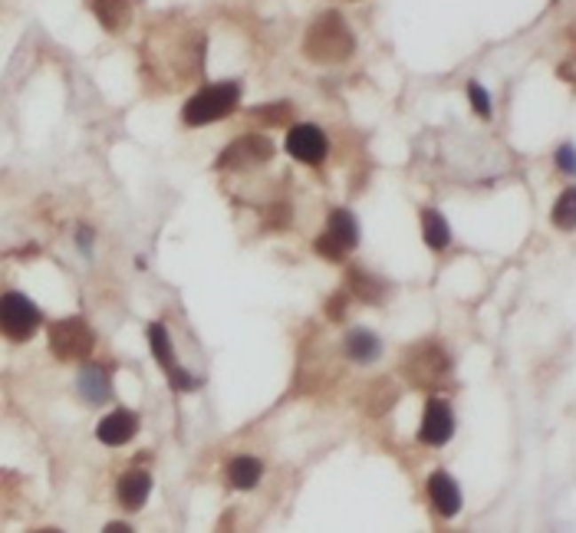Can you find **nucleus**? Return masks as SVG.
Segmentation results:
<instances>
[{
    "label": "nucleus",
    "instance_id": "1",
    "mask_svg": "<svg viewBox=\"0 0 576 533\" xmlns=\"http://www.w3.org/2000/svg\"><path fill=\"white\" fill-rule=\"evenodd\" d=\"M304 53L310 63H320V67L346 63L356 53V36H352L350 23L343 20L336 11H323L317 20L306 27Z\"/></svg>",
    "mask_w": 576,
    "mask_h": 533
},
{
    "label": "nucleus",
    "instance_id": "2",
    "mask_svg": "<svg viewBox=\"0 0 576 533\" xmlns=\"http://www.w3.org/2000/svg\"><path fill=\"white\" fill-rule=\"evenodd\" d=\"M452 372H454L452 355L445 353V346L435 343V339L408 346L406 355H402V376H406L415 389L441 392L445 389V382L452 378Z\"/></svg>",
    "mask_w": 576,
    "mask_h": 533
},
{
    "label": "nucleus",
    "instance_id": "3",
    "mask_svg": "<svg viewBox=\"0 0 576 533\" xmlns=\"http://www.w3.org/2000/svg\"><path fill=\"white\" fill-rule=\"evenodd\" d=\"M241 102V83L238 79H225V83H215V86H204L201 92H194L192 99L185 102V109H181V119L185 125H208V123H217V119H225L231 112L238 109Z\"/></svg>",
    "mask_w": 576,
    "mask_h": 533
},
{
    "label": "nucleus",
    "instance_id": "4",
    "mask_svg": "<svg viewBox=\"0 0 576 533\" xmlns=\"http://www.w3.org/2000/svg\"><path fill=\"white\" fill-rule=\"evenodd\" d=\"M46 339H50V349H53L59 362H83L96 349V333H92L90 322L83 316L53 320L50 330H46Z\"/></svg>",
    "mask_w": 576,
    "mask_h": 533
},
{
    "label": "nucleus",
    "instance_id": "5",
    "mask_svg": "<svg viewBox=\"0 0 576 533\" xmlns=\"http://www.w3.org/2000/svg\"><path fill=\"white\" fill-rule=\"evenodd\" d=\"M40 322H43L40 310H36L23 293H17V290H7V293H4V300H0V326H4L7 339L27 343V339L40 330Z\"/></svg>",
    "mask_w": 576,
    "mask_h": 533
},
{
    "label": "nucleus",
    "instance_id": "6",
    "mask_svg": "<svg viewBox=\"0 0 576 533\" xmlns=\"http://www.w3.org/2000/svg\"><path fill=\"white\" fill-rule=\"evenodd\" d=\"M273 158V142L267 135L260 132H248L234 139V142L227 145L221 158H217V168L227 171V168H234V171H244V168H257V165H267Z\"/></svg>",
    "mask_w": 576,
    "mask_h": 533
},
{
    "label": "nucleus",
    "instance_id": "7",
    "mask_svg": "<svg viewBox=\"0 0 576 533\" xmlns=\"http://www.w3.org/2000/svg\"><path fill=\"white\" fill-rule=\"evenodd\" d=\"M418 438L431 448H441L454 438V411L445 399H435L431 395L429 405H425V415H422V425H418Z\"/></svg>",
    "mask_w": 576,
    "mask_h": 533
},
{
    "label": "nucleus",
    "instance_id": "8",
    "mask_svg": "<svg viewBox=\"0 0 576 533\" xmlns=\"http://www.w3.org/2000/svg\"><path fill=\"white\" fill-rule=\"evenodd\" d=\"M287 152L304 165H323V158L329 152L327 132L320 125H294L287 132Z\"/></svg>",
    "mask_w": 576,
    "mask_h": 533
},
{
    "label": "nucleus",
    "instance_id": "9",
    "mask_svg": "<svg viewBox=\"0 0 576 533\" xmlns=\"http://www.w3.org/2000/svg\"><path fill=\"white\" fill-rule=\"evenodd\" d=\"M138 434V415L129 409H115L113 415H106L99 425H96V438L109 448H119V444H129Z\"/></svg>",
    "mask_w": 576,
    "mask_h": 533
},
{
    "label": "nucleus",
    "instance_id": "10",
    "mask_svg": "<svg viewBox=\"0 0 576 533\" xmlns=\"http://www.w3.org/2000/svg\"><path fill=\"white\" fill-rule=\"evenodd\" d=\"M429 497L441 517H458V511H462V488L454 484L448 471H435L429 478Z\"/></svg>",
    "mask_w": 576,
    "mask_h": 533
},
{
    "label": "nucleus",
    "instance_id": "11",
    "mask_svg": "<svg viewBox=\"0 0 576 533\" xmlns=\"http://www.w3.org/2000/svg\"><path fill=\"white\" fill-rule=\"evenodd\" d=\"M346 290H350L356 300L369 303V306H379L385 300V293H389V283L383 277L369 274V270H362V266H350L346 270Z\"/></svg>",
    "mask_w": 576,
    "mask_h": 533
},
{
    "label": "nucleus",
    "instance_id": "12",
    "mask_svg": "<svg viewBox=\"0 0 576 533\" xmlns=\"http://www.w3.org/2000/svg\"><path fill=\"white\" fill-rule=\"evenodd\" d=\"M76 389H80V395L90 402V405H102V402L113 399V376H109V369H102V366H86V369H80Z\"/></svg>",
    "mask_w": 576,
    "mask_h": 533
},
{
    "label": "nucleus",
    "instance_id": "13",
    "mask_svg": "<svg viewBox=\"0 0 576 533\" xmlns=\"http://www.w3.org/2000/svg\"><path fill=\"white\" fill-rule=\"evenodd\" d=\"M115 494H119V504L125 511H138L152 494V474L148 471H125L115 484Z\"/></svg>",
    "mask_w": 576,
    "mask_h": 533
},
{
    "label": "nucleus",
    "instance_id": "14",
    "mask_svg": "<svg viewBox=\"0 0 576 533\" xmlns=\"http://www.w3.org/2000/svg\"><path fill=\"white\" fill-rule=\"evenodd\" d=\"M86 4L96 13V20L102 23V30H109V34H122L129 20H132V4L129 0H86Z\"/></svg>",
    "mask_w": 576,
    "mask_h": 533
},
{
    "label": "nucleus",
    "instance_id": "15",
    "mask_svg": "<svg viewBox=\"0 0 576 533\" xmlns=\"http://www.w3.org/2000/svg\"><path fill=\"white\" fill-rule=\"evenodd\" d=\"M343 346H346V355H350L352 362H359V366H369V362H375V359L383 355L379 336L369 333V330H352Z\"/></svg>",
    "mask_w": 576,
    "mask_h": 533
},
{
    "label": "nucleus",
    "instance_id": "16",
    "mask_svg": "<svg viewBox=\"0 0 576 533\" xmlns=\"http://www.w3.org/2000/svg\"><path fill=\"white\" fill-rule=\"evenodd\" d=\"M260 478H264V465L257 457H234L227 465V481H231L234 490H254L260 484Z\"/></svg>",
    "mask_w": 576,
    "mask_h": 533
},
{
    "label": "nucleus",
    "instance_id": "17",
    "mask_svg": "<svg viewBox=\"0 0 576 533\" xmlns=\"http://www.w3.org/2000/svg\"><path fill=\"white\" fill-rule=\"evenodd\" d=\"M327 231L333 234L346 251H352V247L359 244V221H356L352 211H346V208H333V211H329Z\"/></svg>",
    "mask_w": 576,
    "mask_h": 533
},
{
    "label": "nucleus",
    "instance_id": "18",
    "mask_svg": "<svg viewBox=\"0 0 576 533\" xmlns=\"http://www.w3.org/2000/svg\"><path fill=\"white\" fill-rule=\"evenodd\" d=\"M422 237H425V244L431 251H445V247L452 244V227H448V221L435 208L422 211Z\"/></svg>",
    "mask_w": 576,
    "mask_h": 533
},
{
    "label": "nucleus",
    "instance_id": "19",
    "mask_svg": "<svg viewBox=\"0 0 576 533\" xmlns=\"http://www.w3.org/2000/svg\"><path fill=\"white\" fill-rule=\"evenodd\" d=\"M148 349H152V355H155V362L165 369V376H169L171 369H178V362H175V346H171V336H169V330H165L162 322H152V326H148Z\"/></svg>",
    "mask_w": 576,
    "mask_h": 533
},
{
    "label": "nucleus",
    "instance_id": "20",
    "mask_svg": "<svg viewBox=\"0 0 576 533\" xmlns=\"http://www.w3.org/2000/svg\"><path fill=\"white\" fill-rule=\"evenodd\" d=\"M550 221H554L560 231H576V188H566L564 195L554 201Z\"/></svg>",
    "mask_w": 576,
    "mask_h": 533
},
{
    "label": "nucleus",
    "instance_id": "21",
    "mask_svg": "<svg viewBox=\"0 0 576 533\" xmlns=\"http://www.w3.org/2000/svg\"><path fill=\"white\" fill-rule=\"evenodd\" d=\"M290 112H294V106H290V102H271V106H260V109H254L250 115H254V119H260V123H267V125H283L287 119H290Z\"/></svg>",
    "mask_w": 576,
    "mask_h": 533
},
{
    "label": "nucleus",
    "instance_id": "22",
    "mask_svg": "<svg viewBox=\"0 0 576 533\" xmlns=\"http://www.w3.org/2000/svg\"><path fill=\"white\" fill-rule=\"evenodd\" d=\"M317 254L320 257H327V260H333V264H343V260H346V254H350V251H346V247L339 244L336 237H333V234H323V237H317Z\"/></svg>",
    "mask_w": 576,
    "mask_h": 533
},
{
    "label": "nucleus",
    "instance_id": "23",
    "mask_svg": "<svg viewBox=\"0 0 576 533\" xmlns=\"http://www.w3.org/2000/svg\"><path fill=\"white\" fill-rule=\"evenodd\" d=\"M468 99H471V106H475V112L481 119H491V112H494L491 109V92L481 83H475V79L468 83Z\"/></svg>",
    "mask_w": 576,
    "mask_h": 533
},
{
    "label": "nucleus",
    "instance_id": "24",
    "mask_svg": "<svg viewBox=\"0 0 576 533\" xmlns=\"http://www.w3.org/2000/svg\"><path fill=\"white\" fill-rule=\"evenodd\" d=\"M556 168L564 171V175H570V178H576V145H560L556 148Z\"/></svg>",
    "mask_w": 576,
    "mask_h": 533
},
{
    "label": "nucleus",
    "instance_id": "25",
    "mask_svg": "<svg viewBox=\"0 0 576 533\" xmlns=\"http://www.w3.org/2000/svg\"><path fill=\"white\" fill-rule=\"evenodd\" d=\"M327 313H329V320H333V322L343 320V313H346V293H336V297L329 300Z\"/></svg>",
    "mask_w": 576,
    "mask_h": 533
},
{
    "label": "nucleus",
    "instance_id": "26",
    "mask_svg": "<svg viewBox=\"0 0 576 533\" xmlns=\"http://www.w3.org/2000/svg\"><path fill=\"white\" fill-rule=\"evenodd\" d=\"M80 247L90 254V247H92V231H90V227H83V231H80Z\"/></svg>",
    "mask_w": 576,
    "mask_h": 533
},
{
    "label": "nucleus",
    "instance_id": "27",
    "mask_svg": "<svg viewBox=\"0 0 576 533\" xmlns=\"http://www.w3.org/2000/svg\"><path fill=\"white\" fill-rule=\"evenodd\" d=\"M129 530H132V527H129V523H122V521H113L109 527H106V533H129Z\"/></svg>",
    "mask_w": 576,
    "mask_h": 533
}]
</instances>
